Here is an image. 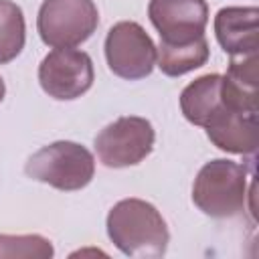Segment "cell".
Masks as SVG:
<instances>
[{
	"label": "cell",
	"instance_id": "6da1fadb",
	"mask_svg": "<svg viewBox=\"0 0 259 259\" xmlns=\"http://www.w3.org/2000/svg\"><path fill=\"white\" fill-rule=\"evenodd\" d=\"M111 243L130 257H162L170 233L158 208L142 198H123L107 214Z\"/></svg>",
	"mask_w": 259,
	"mask_h": 259
},
{
	"label": "cell",
	"instance_id": "7a4b0ae2",
	"mask_svg": "<svg viewBox=\"0 0 259 259\" xmlns=\"http://www.w3.org/2000/svg\"><path fill=\"white\" fill-rule=\"evenodd\" d=\"M192 200L214 219L239 214L247 200V170L233 160L206 162L194 180Z\"/></svg>",
	"mask_w": 259,
	"mask_h": 259
},
{
	"label": "cell",
	"instance_id": "3957f363",
	"mask_svg": "<svg viewBox=\"0 0 259 259\" xmlns=\"http://www.w3.org/2000/svg\"><path fill=\"white\" fill-rule=\"evenodd\" d=\"M26 174L59 190L85 188L95 172L93 156L77 142H55L34 152L26 162Z\"/></svg>",
	"mask_w": 259,
	"mask_h": 259
},
{
	"label": "cell",
	"instance_id": "277c9868",
	"mask_svg": "<svg viewBox=\"0 0 259 259\" xmlns=\"http://www.w3.org/2000/svg\"><path fill=\"white\" fill-rule=\"evenodd\" d=\"M99 24L93 0H45L36 16V28L45 45L55 49L77 47Z\"/></svg>",
	"mask_w": 259,
	"mask_h": 259
},
{
	"label": "cell",
	"instance_id": "5b68a950",
	"mask_svg": "<svg viewBox=\"0 0 259 259\" xmlns=\"http://www.w3.org/2000/svg\"><path fill=\"white\" fill-rule=\"evenodd\" d=\"M154 140V127L146 117L123 115L97 134L95 152L107 168L136 166L152 152Z\"/></svg>",
	"mask_w": 259,
	"mask_h": 259
},
{
	"label": "cell",
	"instance_id": "8992f818",
	"mask_svg": "<svg viewBox=\"0 0 259 259\" xmlns=\"http://www.w3.org/2000/svg\"><path fill=\"white\" fill-rule=\"evenodd\" d=\"M105 59L113 75L136 81L152 73L156 47L138 22L121 20L113 24L105 36Z\"/></svg>",
	"mask_w": 259,
	"mask_h": 259
},
{
	"label": "cell",
	"instance_id": "52a82bcc",
	"mask_svg": "<svg viewBox=\"0 0 259 259\" xmlns=\"http://www.w3.org/2000/svg\"><path fill=\"white\" fill-rule=\"evenodd\" d=\"M38 81L45 93L55 99L65 101L81 97L93 85L91 57L73 47L55 49L40 61Z\"/></svg>",
	"mask_w": 259,
	"mask_h": 259
},
{
	"label": "cell",
	"instance_id": "ba28073f",
	"mask_svg": "<svg viewBox=\"0 0 259 259\" xmlns=\"http://www.w3.org/2000/svg\"><path fill=\"white\" fill-rule=\"evenodd\" d=\"M148 16L162 40H188L204 34L208 6L204 0H150Z\"/></svg>",
	"mask_w": 259,
	"mask_h": 259
},
{
	"label": "cell",
	"instance_id": "9c48e42d",
	"mask_svg": "<svg viewBox=\"0 0 259 259\" xmlns=\"http://www.w3.org/2000/svg\"><path fill=\"white\" fill-rule=\"evenodd\" d=\"M208 140L229 154H255L259 146L257 113H241L225 103L204 123Z\"/></svg>",
	"mask_w": 259,
	"mask_h": 259
},
{
	"label": "cell",
	"instance_id": "30bf717a",
	"mask_svg": "<svg viewBox=\"0 0 259 259\" xmlns=\"http://www.w3.org/2000/svg\"><path fill=\"white\" fill-rule=\"evenodd\" d=\"M259 57L257 53L231 57L221 83L223 103L241 113H259Z\"/></svg>",
	"mask_w": 259,
	"mask_h": 259
},
{
	"label": "cell",
	"instance_id": "8fae6325",
	"mask_svg": "<svg viewBox=\"0 0 259 259\" xmlns=\"http://www.w3.org/2000/svg\"><path fill=\"white\" fill-rule=\"evenodd\" d=\"M259 10L255 6H229L221 8L214 16V34L219 45L231 57L257 53L259 32H257Z\"/></svg>",
	"mask_w": 259,
	"mask_h": 259
},
{
	"label": "cell",
	"instance_id": "7c38bea8",
	"mask_svg": "<svg viewBox=\"0 0 259 259\" xmlns=\"http://www.w3.org/2000/svg\"><path fill=\"white\" fill-rule=\"evenodd\" d=\"M221 83H223V75L210 73V75H202V77L194 79L192 83H188L182 89L180 109L190 123L204 127V123L210 119V115L223 105Z\"/></svg>",
	"mask_w": 259,
	"mask_h": 259
},
{
	"label": "cell",
	"instance_id": "4fadbf2b",
	"mask_svg": "<svg viewBox=\"0 0 259 259\" xmlns=\"http://www.w3.org/2000/svg\"><path fill=\"white\" fill-rule=\"evenodd\" d=\"M208 61V42L204 34L188 40H160L156 51V63L160 71L168 77H180L188 71L202 67Z\"/></svg>",
	"mask_w": 259,
	"mask_h": 259
},
{
	"label": "cell",
	"instance_id": "5bb4252c",
	"mask_svg": "<svg viewBox=\"0 0 259 259\" xmlns=\"http://www.w3.org/2000/svg\"><path fill=\"white\" fill-rule=\"evenodd\" d=\"M24 16L18 4L0 0V65L16 59L24 47Z\"/></svg>",
	"mask_w": 259,
	"mask_h": 259
},
{
	"label": "cell",
	"instance_id": "9a60e30c",
	"mask_svg": "<svg viewBox=\"0 0 259 259\" xmlns=\"http://www.w3.org/2000/svg\"><path fill=\"white\" fill-rule=\"evenodd\" d=\"M53 245L40 235H0V259H49Z\"/></svg>",
	"mask_w": 259,
	"mask_h": 259
},
{
	"label": "cell",
	"instance_id": "2e32d148",
	"mask_svg": "<svg viewBox=\"0 0 259 259\" xmlns=\"http://www.w3.org/2000/svg\"><path fill=\"white\" fill-rule=\"evenodd\" d=\"M4 93H6V87H4V81H2V77H0V101L4 99Z\"/></svg>",
	"mask_w": 259,
	"mask_h": 259
}]
</instances>
